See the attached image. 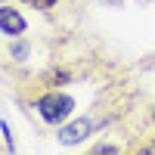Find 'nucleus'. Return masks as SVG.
<instances>
[{"label": "nucleus", "mask_w": 155, "mask_h": 155, "mask_svg": "<svg viewBox=\"0 0 155 155\" xmlns=\"http://www.w3.org/2000/svg\"><path fill=\"white\" fill-rule=\"evenodd\" d=\"M34 106H37V112H41V118L47 124H59V121H65L68 112L74 109V99L65 96V93H59V90H53V93H44Z\"/></svg>", "instance_id": "nucleus-1"}, {"label": "nucleus", "mask_w": 155, "mask_h": 155, "mask_svg": "<svg viewBox=\"0 0 155 155\" xmlns=\"http://www.w3.org/2000/svg\"><path fill=\"white\" fill-rule=\"evenodd\" d=\"M90 130H93V121L90 118H78L65 127H59V143H65V146H74V143H81L84 137H90Z\"/></svg>", "instance_id": "nucleus-2"}, {"label": "nucleus", "mask_w": 155, "mask_h": 155, "mask_svg": "<svg viewBox=\"0 0 155 155\" xmlns=\"http://www.w3.org/2000/svg\"><path fill=\"white\" fill-rule=\"evenodd\" d=\"M25 19L19 16L16 9H9V6H0V31L3 34H9V37H19V34H25Z\"/></svg>", "instance_id": "nucleus-3"}, {"label": "nucleus", "mask_w": 155, "mask_h": 155, "mask_svg": "<svg viewBox=\"0 0 155 155\" xmlns=\"http://www.w3.org/2000/svg\"><path fill=\"white\" fill-rule=\"evenodd\" d=\"M25 3H34V6H41V9H50V6H56L59 0H25Z\"/></svg>", "instance_id": "nucleus-4"}, {"label": "nucleus", "mask_w": 155, "mask_h": 155, "mask_svg": "<svg viewBox=\"0 0 155 155\" xmlns=\"http://www.w3.org/2000/svg\"><path fill=\"white\" fill-rule=\"evenodd\" d=\"M50 81H53V84H65V81H68V71H53V74H50Z\"/></svg>", "instance_id": "nucleus-5"}, {"label": "nucleus", "mask_w": 155, "mask_h": 155, "mask_svg": "<svg viewBox=\"0 0 155 155\" xmlns=\"http://www.w3.org/2000/svg\"><path fill=\"white\" fill-rule=\"evenodd\" d=\"M12 56H16V59H25V56H28V47H25V44H16V47H12Z\"/></svg>", "instance_id": "nucleus-6"}, {"label": "nucleus", "mask_w": 155, "mask_h": 155, "mask_svg": "<svg viewBox=\"0 0 155 155\" xmlns=\"http://www.w3.org/2000/svg\"><path fill=\"white\" fill-rule=\"evenodd\" d=\"M96 152H118L115 146H109V143H102V146H96Z\"/></svg>", "instance_id": "nucleus-7"}, {"label": "nucleus", "mask_w": 155, "mask_h": 155, "mask_svg": "<svg viewBox=\"0 0 155 155\" xmlns=\"http://www.w3.org/2000/svg\"><path fill=\"white\" fill-rule=\"evenodd\" d=\"M152 118H155V112H152Z\"/></svg>", "instance_id": "nucleus-8"}]
</instances>
